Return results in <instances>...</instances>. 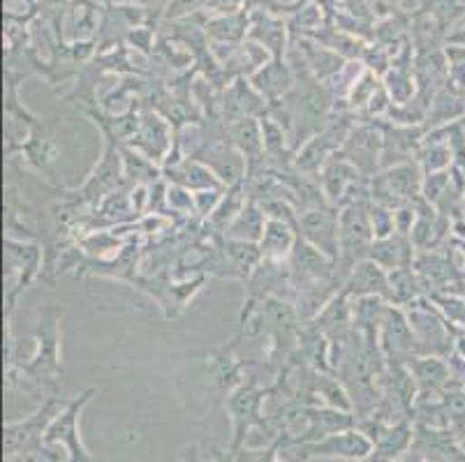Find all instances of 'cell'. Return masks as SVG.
Masks as SVG:
<instances>
[{
	"label": "cell",
	"instance_id": "cell-10",
	"mask_svg": "<svg viewBox=\"0 0 465 462\" xmlns=\"http://www.w3.org/2000/svg\"><path fill=\"white\" fill-rule=\"evenodd\" d=\"M297 229L306 243L322 250L331 260L338 261V248H341V224H338V209L324 203L315 209L302 211L297 215Z\"/></svg>",
	"mask_w": 465,
	"mask_h": 462
},
{
	"label": "cell",
	"instance_id": "cell-5",
	"mask_svg": "<svg viewBox=\"0 0 465 462\" xmlns=\"http://www.w3.org/2000/svg\"><path fill=\"white\" fill-rule=\"evenodd\" d=\"M45 264V248L33 241H5V280H7V312L15 310L16 296L26 291L37 280Z\"/></svg>",
	"mask_w": 465,
	"mask_h": 462
},
{
	"label": "cell",
	"instance_id": "cell-18",
	"mask_svg": "<svg viewBox=\"0 0 465 462\" xmlns=\"http://www.w3.org/2000/svg\"><path fill=\"white\" fill-rule=\"evenodd\" d=\"M299 241V229L297 220H281V218H269L266 220L264 234H262L260 250L262 260L272 261H287L290 260L292 250Z\"/></svg>",
	"mask_w": 465,
	"mask_h": 462
},
{
	"label": "cell",
	"instance_id": "cell-30",
	"mask_svg": "<svg viewBox=\"0 0 465 462\" xmlns=\"http://www.w3.org/2000/svg\"><path fill=\"white\" fill-rule=\"evenodd\" d=\"M234 453L227 448V451H215L209 460H204L197 447H185L183 453H181V460L183 462H234Z\"/></svg>",
	"mask_w": 465,
	"mask_h": 462
},
{
	"label": "cell",
	"instance_id": "cell-14",
	"mask_svg": "<svg viewBox=\"0 0 465 462\" xmlns=\"http://www.w3.org/2000/svg\"><path fill=\"white\" fill-rule=\"evenodd\" d=\"M176 139H172V130H169L167 121L158 113L149 112L143 113L142 121H139V130L133 137L134 151H139L142 155H146L153 162H164L172 148H174Z\"/></svg>",
	"mask_w": 465,
	"mask_h": 462
},
{
	"label": "cell",
	"instance_id": "cell-6",
	"mask_svg": "<svg viewBox=\"0 0 465 462\" xmlns=\"http://www.w3.org/2000/svg\"><path fill=\"white\" fill-rule=\"evenodd\" d=\"M266 391L260 387L257 377H248L225 398V407L230 412L232 428H234V439H232L230 451L239 453L246 442V435L251 428H264V417H262V407H264Z\"/></svg>",
	"mask_w": 465,
	"mask_h": 462
},
{
	"label": "cell",
	"instance_id": "cell-24",
	"mask_svg": "<svg viewBox=\"0 0 465 462\" xmlns=\"http://www.w3.org/2000/svg\"><path fill=\"white\" fill-rule=\"evenodd\" d=\"M424 280L420 273L410 266V269H399L389 273V291H391V305L410 308L417 300L424 299Z\"/></svg>",
	"mask_w": 465,
	"mask_h": 462
},
{
	"label": "cell",
	"instance_id": "cell-12",
	"mask_svg": "<svg viewBox=\"0 0 465 462\" xmlns=\"http://www.w3.org/2000/svg\"><path fill=\"white\" fill-rule=\"evenodd\" d=\"M121 176H125L124 155H121V151L112 142H107L104 143L103 155L97 160L95 169L86 178V183L82 185L79 199H86V202H100L103 197L107 199L112 194V190L121 183Z\"/></svg>",
	"mask_w": 465,
	"mask_h": 462
},
{
	"label": "cell",
	"instance_id": "cell-21",
	"mask_svg": "<svg viewBox=\"0 0 465 462\" xmlns=\"http://www.w3.org/2000/svg\"><path fill=\"white\" fill-rule=\"evenodd\" d=\"M465 118V97L456 88H440L429 102L426 112V130H438V127L451 125Z\"/></svg>",
	"mask_w": 465,
	"mask_h": 462
},
{
	"label": "cell",
	"instance_id": "cell-13",
	"mask_svg": "<svg viewBox=\"0 0 465 462\" xmlns=\"http://www.w3.org/2000/svg\"><path fill=\"white\" fill-rule=\"evenodd\" d=\"M220 113L225 123H234L239 118H264L269 113V102L251 82L236 79L225 88V95L220 100Z\"/></svg>",
	"mask_w": 465,
	"mask_h": 462
},
{
	"label": "cell",
	"instance_id": "cell-2",
	"mask_svg": "<svg viewBox=\"0 0 465 462\" xmlns=\"http://www.w3.org/2000/svg\"><path fill=\"white\" fill-rule=\"evenodd\" d=\"M63 407L65 402L61 398L49 396L31 417L5 423V462H33L37 456L56 460V456L46 448L45 435Z\"/></svg>",
	"mask_w": 465,
	"mask_h": 462
},
{
	"label": "cell",
	"instance_id": "cell-19",
	"mask_svg": "<svg viewBox=\"0 0 465 462\" xmlns=\"http://www.w3.org/2000/svg\"><path fill=\"white\" fill-rule=\"evenodd\" d=\"M414 257H417V250H414L410 236L403 234H391L387 239L373 241L369 252V260L382 266L387 273L399 269H410L414 264Z\"/></svg>",
	"mask_w": 465,
	"mask_h": 462
},
{
	"label": "cell",
	"instance_id": "cell-1",
	"mask_svg": "<svg viewBox=\"0 0 465 462\" xmlns=\"http://www.w3.org/2000/svg\"><path fill=\"white\" fill-rule=\"evenodd\" d=\"M61 317L58 308L40 310L35 321V351L26 363H10L7 370L19 372L21 377L37 388H45L52 396L61 391L63 356H61Z\"/></svg>",
	"mask_w": 465,
	"mask_h": 462
},
{
	"label": "cell",
	"instance_id": "cell-20",
	"mask_svg": "<svg viewBox=\"0 0 465 462\" xmlns=\"http://www.w3.org/2000/svg\"><path fill=\"white\" fill-rule=\"evenodd\" d=\"M167 173L169 178H172V183L181 185V188L190 190V192H204V190L227 188L209 164H204L202 160H194V158H183L181 162H176L174 167H169Z\"/></svg>",
	"mask_w": 465,
	"mask_h": 462
},
{
	"label": "cell",
	"instance_id": "cell-34",
	"mask_svg": "<svg viewBox=\"0 0 465 462\" xmlns=\"http://www.w3.org/2000/svg\"><path fill=\"white\" fill-rule=\"evenodd\" d=\"M463 130H465V118H463Z\"/></svg>",
	"mask_w": 465,
	"mask_h": 462
},
{
	"label": "cell",
	"instance_id": "cell-28",
	"mask_svg": "<svg viewBox=\"0 0 465 462\" xmlns=\"http://www.w3.org/2000/svg\"><path fill=\"white\" fill-rule=\"evenodd\" d=\"M234 462H282L281 457V439H273L269 447H262V448H241L236 453Z\"/></svg>",
	"mask_w": 465,
	"mask_h": 462
},
{
	"label": "cell",
	"instance_id": "cell-11",
	"mask_svg": "<svg viewBox=\"0 0 465 462\" xmlns=\"http://www.w3.org/2000/svg\"><path fill=\"white\" fill-rule=\"evenodd\" d=\"M408 317L410 324H412L414 338H417V345H420V356L447 354V349L451 347V336L450 324H447L445 317H440L430 308H424L421 300L410 305Z\"/></svg>",
	"mask_w": 465,
	"mask_h": 462
},
{
	"label": "cell",
	"instance_id": "cell-33",
	"mask_svg": "<svg viewBox=\"0 0 465 462\" xmlns=\"http://www.w3.org/2000/svg\"><path fill=\"white\" fill-rule=\"evenodd\" d=\"M463 213H465V202H463ZM463 218H465V215H463Z\"/></svg>",
	"mask_w": 465,
	"mask_h": 462
},
{
	"label": "cell",
	"instance_id": "cell-27",
	"mask_svg": "<svg viewBox=\"0 0 465 462\" xmlns=\"http://www.w3.org/2000/svg\"><path fill=\"white\" fill-rule=\"evenodd\" d=\"M371 227H373L375 241L387 239V236L396 234V222H394V211L378 206V203L371 202Z\"/></svg>",
	"mask_w": 465,
	"mask_h": 462
},
{
	"label": "cell",
	"instance_id": "cell-4",
	"mask_svg": "<svg viewBox=\"0 0 465 462\" xmlns=\"http://www.w3.org/2000/svg\"><path fill=\"white\" fill-rule=\"evenodd\" d=\"M281 447L292 448L297 453V457L292 462H308L315 460V457H342V460L361 462L373 457L375 453V442L361 428H348V430L333 432V435H327L322 439L303 444H285L281 439Z\"/></svg>",
	"mask_w": 465,
	"mask_h": 462
},
{
	"label": "cell",
	"instance_id": "cell-23",
	"mask_svg": "<svg viewBox=\"0 0 465 462\" xmlns=\"http://www.w3.org/2000/svg\"><path fill=\"white\" fill-rule=\"evenodd\" d=\"M266 213L262 209L260 203L252 202L248 197V203L243 206L239 215H236L234 222L230 224L227 229V239H236V241H248V243H260L262 234H264V227H266Z\"/></svg>",
	"mask_w": 465,
	"mask_h": 462
},
{
	"label": "cell",
	"instance_id": "cell-7",
	"mask_svg": "<svg viewBox=\"0 0 465 462\" xmlns=\"http://www.w3.org/2000/svg\"><path fill=\"white\" fill-rule=\"evenodd\" d=\"M93 388H86L84 393L74 396L65 402L54 423L49 426L45 435L46 447H63L67 453V462H91L86 447L82 442V432H79V417H82L84 407L88 405L93 396Z\"/></svg>",
	"mask_w": 465,
	"mask_h": 462
},
{
	"label": "cell",
	"instance_id": "cell-3",
	"mask_svg": "<svg viewBox=\"0 0 465 462\" xmlns=\"http://www.w3.org/2000/svg\"><path fill=\"white\" fill-rule=\"evenodd\" d=\"M371 202L348 203L338 209V224H341V248H338V269L345 273L352 270L354 264L369 260L371 245L375 234L371 227Z\"/></svg>",
	"mask_w": 465,
	"mask_h": 462
},
{
	"label": "cell",
	"instance_id": "cell-16",
	"mask_svg": "<svg viewBox=\"0 0 465 462\" xmlns=\"http://www.w3.org/2000/svg\"><path fill=\"white\" fill-rule=\"evenodd\" d=\"M35 121L37 118H33V121L28 123L26 139L19 143V148H16V151L24 155V160H26L28 167L35 169V172H40V173H45V172H49V167H52V164L58 162V158H61V146L56 143V137L46 133L45 125H40V123H35Z\"/></svg>",
	"mask_w": 465,
	"mask_h": 462
},
{
	"label": "cell",
	"instance_id": "cell-29",
	"mask_svg": "<svg viewBox=\"0 0 465 462\" xmlns=\"http://www.w3.org/2000/svg\"><path fill=\"white\" fill-rule=\"evenodd\" d=\"M206 31H209L218 42H234L243 35V28H241V24L234 19V16H230V19L225 16V19L211 21Z\"/></svg>",
	"mask_w": 465,
	"mask_h": 462
},
{
	"label": "cell",
	"instance_id": "cell-22",
	"mask_svg": "<svg viewBox=\"0 0 465 462\" xmlns=\"http://www.w3.org/2000/svg\"><path fill=\"white\" fill-rule=\"evenodd\" d=\"M405 366L410 368V372H412L414 381H417V387H420L421 391H435V388L445 387L451 375L450 366H447L440 356L430 354L412 356Z\"/></svg>",
	"mask_w": 465,
	"mask_h": 462
},
{
	"label": "cell",
	"instance_id": "cell-26",
	"mask_svg": "<svg viewBox=\"0 0 465 462\" xmlns=\"http://www.w3.org/2000/svg\"><path fill=\"white\" fill-rule=\"evenodd\" d=\"M384 88V84H380L378 74L373 72H363L361 76H357L348 88V107L354 109V112H363L369 107L371 100L378 95Z\"/></svg>",
	"mask_w": 465,
	"mask_h": 462
},
{
	"label": "cell",
	"instance_id": "cell-17",
	"mask_svg": "<svg viewBox=\"0 0 465 462\" xmlns=\"http://www.w3.org/2000/svg\"><path fill=\"white\" fill-rule=\"evenodd\" d=\"M251 84L260 91V95L272 104L285 100L292 91H294V84H297V76L292 72V67L287 63H282L281 58H276L273 63H266L264 67L255 72L251 76Z\"/></svg>",
	"mask_w": 465,
	"mask_h": 462
},
{
	"label": "cell",
	"instance_id": "cell-8",
	"mask_svg": "<svg viewBox=\"0 0 465 462\" xmlns=\"http://www.w3.org/2000/svg\"><path fill=\"white\" fill-rule=\"evenodd\" d=\"M382 125H375V123H357L348 133L345 142H342L338 155L348 160L350 164H354L366 178H373L382 169Z\"/></svg>",
	"mask_w": 465,
	"mask_h": 462
},
{
	"label": "cell",
	"instance_id": "cell-15",
	"mask_svg": "<svg viewBox=\"0 0 465 462\" xmlns=\"http://www.w3.org/2000/svg\"><path fill=\"white\" fill-rule=\"evenodd\" d=\"M342 291L350 299H363V296H380L389 303L391 291H389V273L371 260H361L352 266V270L345 278Z\"/></svg>",
	"mask_w": 465,
	"mask_h": 462
},
{
	"label": "cell",
	"instance_id": "cell-32",
	"mask_svg": "<svg viewBox=\"0 0 465 462\" xmlns=\"http://www.w3.org/2000/svg\"><path fill=\"white\" fill-rule=\"evenodd\" d=\"M361 462H378V460H375V457H369V460H361Z\"/></svg>",
	"mask_w": 465,
	"mask_h": 462
},
{
	"label": "cell",
	"instance_id": "cell-25",
	"mask_svg": "<svg viewBox=\"0 0 465 462\" xmlns=\"http://www.w3.org/2000/svg\"><path fill=\"white\" fill-rule=\"evenodd\" d=\"M248 203V190L246 183H239V185H232V188L225 190V197L220 199L218 209L213 211V215L209 218L211 227L218 231V234L225 236L230 224L234 222L236 215L243 211V206Z\"/></svg>",
	"mask_w": 465,
	"mask_h": 462
},
{
	"label": "cell",
	"instance_id": "cell-31",
	"mask_svg": "<svg viewBox=\"0 0 465 462\" xmlns=\"http://www.w3.org/2000/svg\"><path fill=\"white\" fill-rule=\"evenodd\" d=\"M450 40L454 42L456 46H465V28H459V31H456Z\"/></svg>",
	"mask_w": 465,
	"mask_h": 462
},
{
	"label": "cell",
	"instance_id": "cell-9",
	"mask_svg": "<svg viewBox=\"0 0 465 462\" xmlns=\"http://www.w3.org/2000/svg\"><path fill=\"white\" fill-rule=\"evenodd\" d=\"M380 347H382L387 363H408L412 356H420V345L414 338L412 324L401 305L389 303L382 330H380Z\"/></svg>",
	"mask_w": 465,
	"mask_h": 462
}]
</instances>
